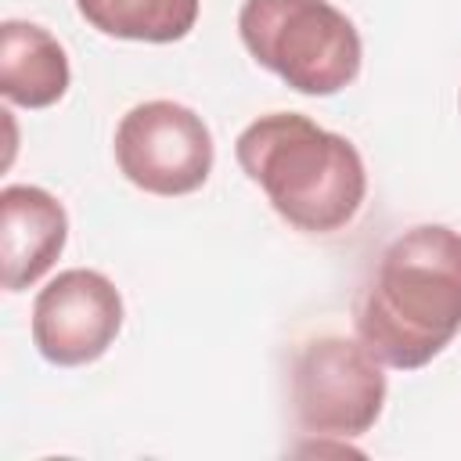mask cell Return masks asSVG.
<instances>
[{
    "mask_svg": "<svg viewBox=\"0 0 461 461\" xmlns=\"http://www.w3.org/2000/svg\"><path fill=\"white\" fill-rule=\"evenodd\" d=\"M353 328L385 367L436 360L461 331V234L443 223L396 234L357 295Z\"/></svg>",
    "mask_w": 461,
    "mask_h": 461,
    "instance_id": "cell-1",
    "label": "cell"
},
{
    "mask_svg": "<svg viewBox=\"0 0 461 461\" xmlns=\"http://www.w3.org/2000/svg\"><path fill=\"white\" fill-rule=\"evenodd\" d=\"M202 0H76L83 22L133 43H176L198 22Z\"/></svg>",
    "mask_w": 461,
    "mask_h": 461,
    "instance_id": "cell-9",
    "label": "cell"
},
{
    "mask_svg": "<svg viewBox=\"0 0 461 461\" xmlns=\"http://www.w3.org/2000/svg\"><path fill=\"white\" fill-rule=\"evenodd\" d=\"M65 47L36 22L0 25V94L18 108H50L68 90Z\"/></svg>",
    "mask_w": 461,
    "mask_h": 461,
    "instance_id": "cell-8",
    "label": "cell"
},
{
    "mask_svg": "<svg viewBox=\"0 0 461 461\" xmlns=\"http://www.w3.org/2000/svg\"><path fill=\"white\" fill-rule=\"evenodd\" d=\"M457 101H461V94H457Z\"/></svg>",
    "mask_w": 461,
    "mask_h": 461,
    "instance_id": "cell-10",
    "label": "cell"
},
{
    "mask_svg": "<svg viewBox=\"0 0 461 461\" xmlns=\"http://www.w3.org/2000/svg\"><path fill=\"white\" fill-rule=\"evenodd\" d=\"M68 241L65 205L32 184H7L0 191V281L7 292L36 285Z\"/></svg>",
    "mask_w": 461,
    "mask_h": 461,
    "instance_id": "cell-7",
    "label": "cell"
},
{
    "mask_svg": "<svg viewBox=\"0 0 461 461\" xmlns=\"http://www.w3.org/2000/svg\"><path fill=\"white\" fill-rule=\"evenodd\" d=\"M212 133L205 119L180 101H144L133 104L115 126V162L119 173L162 198L198 191L212 173Z\"/></svg>",
    "mask_w": 461,
    "mask_h": 461,
    "instance_id": "cell-5",
    "label": "cell"
},
{
    "mask_svg": "<svg viewBox=\"0 0 461 461\" xmlns=\"http://www.w3.org/2000/svg\"><path fill=\"white\" fill-rule=\"evenodd\" d=\"M234 155L274 212L295 230L331 234L364 205L367 173L357 144L317 126L310 115H259L238 133Z\"/></svg>",
    "mask_w": 461,
    "mask_h": 461,
    "instance_id": "cell-2",
    "label": "cell"
},
{
    "mask_svg": "<svg viewBox=\"0 0 461 461\" xmlns=\"http://www.w3.org/2000/svg\"><path fill=\"white\" fill-rule=\"evenodd\" d=\"M382 403V360L360 339L321 335L299 349L292 364V407L303 432L357 439L375 429Z\"/></svg>",
    "mask_w": 461,
    "mask_h": 461,
    "instance_id": "cell-4",
    "label": "cell"
},
{
    "mask_svg": "<svg viewBox=\"0 0 461 461\" xmlns=\"http://www.w3.org/2000/svg\"><path fill=\"white\" fill-rule=\"evenodd\" d=\"M238 36L256 65L306 97H331L360 76V32L328 0H245Z\"/></svg>",
    "mask_w": 461,
    "mask_h": 461,
    "instance_id": "cell-3",
    "label": "cell"
},
{
    "mask_svg": "<svg viewBox=\"0 0 461 461\" xmlns=\"http://www.w3.org/2000/svg\"><path fill=\"white\" fill-rule=\"evenodd\" d=\"M122 328V295L86 267L50 277L32 303V346L58 367H83L108 353Z\"/></svg>",
    "mask_w": 461,
    "mask_h": 461,
    "instance_id": "cell-6",
    "label": "cell"
}]
</instances>
